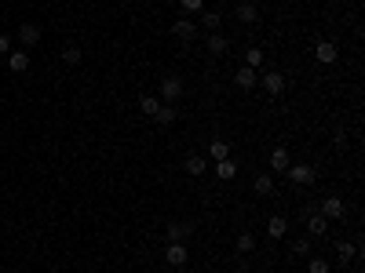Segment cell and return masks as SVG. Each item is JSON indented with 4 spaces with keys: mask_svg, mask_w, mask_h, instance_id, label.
Wrapping results in <instances>:
<instances>
[{
    "mask_svg": "<svg viewBox=\"0 0 365 273\" xmlns=\"http://www.w3.org/2000/svg\"><path fill=\"white\" fill-rule=\"evenodd\" d=\"M19 33H22V44H37V37H40V29H37V26H29V22H26V26L19 29Z\"/></svg>",
    "mask_w": 365,
    "mask_h": 273,
    "instance_id": "6da1fadb",
    "label": "cell"
},
{
    "mask_svg": "<svg viewBox=\"0 0 365 273\" xmlns=\"http://www.w3.org/2000/svg\"><path fill=\"white\" fill-rule=\"evenodd\" d=\"M26 66H29V58H26V51H15V55H11V69H15V73H22Z\"/></svg>",
    "mask_w": 365,
    "mask_h": 273,
    "instance_id": "7a4b0ae2",
    "label": "cell"
},
{
    "mask_svg": "<svg viewBox=\"0 0 365 273\" xmlns=\"http://www.w3.org/2000/svg\"><path fill=\"white\" fill-rule=\"evenodd\" d=\"M63 58H66V62H77L81 51H77V48H66V51H63Z\"/></svg>",
    "mask_w": 365,
    "mask_h": 273,
    "instance_id": "3957f363",
    "label": "cell"
}]
</instances>
